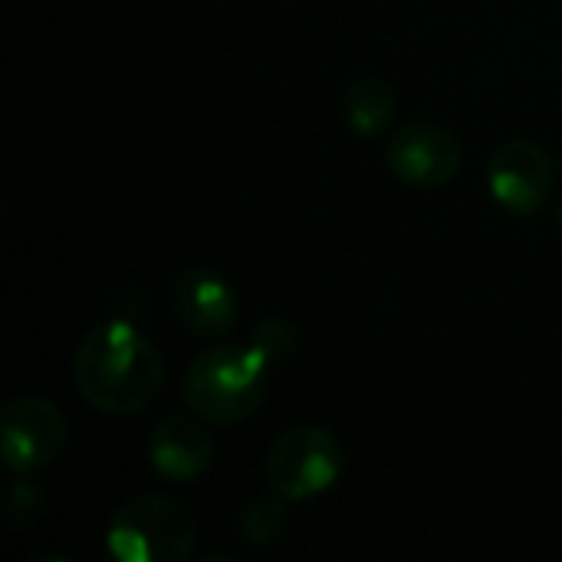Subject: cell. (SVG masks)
Segmentation results:
<instances>
[{"mask_svg": "<svg viewBox=\"0 0 562 562\" xmlns=\"http://www.w3.org/2000/svg\"><path fill=\"white\" fill-rule=\"evenodd\" d=\"M79 395L105 415L145 412L165 389V362L145 333L122 319L86 333L72 359Z\"/></svg>", "mask_w": 562, "mask_h": 562, "instance_id": "obj_1", "label": "cell"}, {"mask_svg": "<svg viewBox=\"0 0 562 562\" xmlns=\"http://www.w3.org/2000/svg\"><path fill=\"white\" fill-rule=\"evenodd\" d=\"M270 359L247 346H217L201 352L184 375V402L207 425H240L267 398Z\"/></svg>", "mask_w": 562, "mask_h": 562, "instance_id": "obj_2", "label": "cell"}, {"mask_svg": "<svg viewBox=\"0 0 562 562\" xmlns=\"http://www.w3.org/2000/svg\"><path fill=\"white\" fill-rule=\"evenodd\" d=\"M194 543V517L165 494L128 501L109 524V550L122 562H184Z\"/></svg>", "mask_w": 562, "mask_h": 562, "instance_id": "obj_3", "label": "cell"}, {"mask_svg": "<svg viewBox=\"0 0 562 562\" xmlns=\"http://www.w3.org/2000/svg\"><path fill=\"white\" fill-rule=\"evenodd\" d=\"M346 468V451L329 428L300 425L280 435L267 458V481L273 494L290 504L326 494Z\"/></svg>", "mask_w": 562, "mask_h": 562, "instance_id": "obj_4", "label": "cell"}, {"mask_svg": "<svg viewBox=\"0 0 562 562\" xmlns=\"http://www.w3.org/2000/svg\"><path fill=\"white\" fill-rule=\"evenodd\" d=\"M66 418L63 412L40 395H23L3 405L0 412V448L3 464L16 477H30L49 468L66 448Z\"/></svg>", "mask_w": 562, "mask_h": 562, "instance_id": "obj_5", "label": "cell"}, {"mask_svg": "<svg viewBox=\"0 0 562 562\" xmlns=\"http://www.w3.org/2000/svg\"><path fill=\"white\" fill-rule=\"evenodd\" d=\"M464 148L458 135L435 122H408L385 145L389 171L422 191H435L458 178Z\"/></svg>", "mask_w": 562, "mask_h": 562, "instance_id": "obj_6", "label": "cell"}, {"mask_svg": "<svg viewBox=\"0 0 562 562\" xmlns=\"http://www.w3.org/2000/svg\"><path fill=\"white\" fill-rule=\"evenodd\" d=\"M491 194L514 214H537L557 184L553 158L530 138L504 142L491 158Z\"/></svg>", "mask_w": 562, "mask_h": 562, "instance_id": "obj_7", "label": "cell"}, {"mask_svg": "<svg viewBox=\"0 0 562 562\" xmlns=\"http://www.w3.org/2000/svg\"><path fill=\"white\" fill-rule=\"evenodd\" d=\"M171 306H175V316L191 333L207 336V339L227 336L240 319L234 286L217 270H207V267H191L175 277Z\"/></svg>", "mask_w": 562, "mask_h": 562, "instance_id": "obj_8", "label": "cell"}, {"mask_svg": "<svg viewBox=\"0 0 562 562\" xmlns=\"http://www.w3.org/2000/svg\"><path fill=\"white\" fill-rule=\"evenodd\" d=\"M148 461L151 468L175 484L201 477L214 461V438L204 418L168 415L155 425L148 438Z\"/></svg>", "mask_w": 562, "mask_h": 562, "instance_id": "obj_9", "label": "cell"}, {"mask_svg": "<svg viewBox=\"0 0 562 562\" xmlns=\"http://www.w3.org/2000/svg\"><path fill=\"white\" fill-rule=\"evenodd\" d=\"M395 92L379 76H359L342 92V115L362 138H379L395 119Z\"/></svg>", "mask_w": 562, "mask_h": 562, "instance_id": "obj_10", "label": "cell"}, {"mask_svg": "<svg viewBox=\"0 0 562 562\" xmlns=\"http://www.w3.org/2000/svg\"><path fill=\"white\" fill-rule=\"evenodd\" d=\"M286 504L280 494L270 497V501H254L244 517H240V533L250 547L263 550V547H273L286 530H290V514H286Z\"/></svg>", "mask_w": 562, "mask_h": 562, "instance_id": "obj_11", "label": "cell"}, {"mask_svg": "<svg viewBox=\"0 0 562 562\" xmlns=\"http://www.w3.org/2000/svg\"><path fill=\"white\" fill-rule=\"evenodd\" d=\"M250 346L260 349V352L270 359V366H277V362H283V359L293 356V349H296V333H293V326H290L286 319L270 316V319H260V323L254 326Z\"/></svg>", "mask_w": 562, "mask_h": 562, "instance_id": "obj_12", "label": "cell"}, {"mask_svg": "<svg viewBox=\"0 0 562 562\" xmlns=\"http://www.w3.org/2000/svg\"><path fill=\"white\" fill-rule=\"evenodd\" d=\"M560 227H562V204H560Z\"/></svg>", "mask_w": 562, "mask_h": 562, "instance_id": "obj_13", "label": "cell"}]
</instances>
